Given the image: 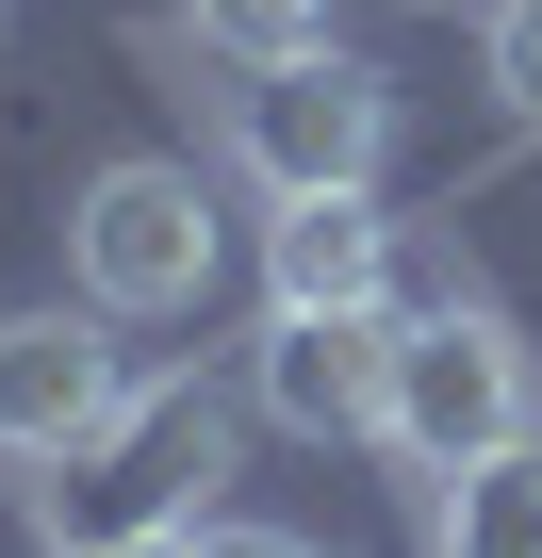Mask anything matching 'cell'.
<instances>
[{"label": "cell", "instance_id": "6da1fadb", "mask_svg": "<svg viewBox=\"0 0 542 558\" xmlns=\"http://www.w3.org/2000/svg\"><path fill=\"white\" fill-rule=\"evenodd\" d=\"M526 427H542V362H526V329L493 296H444V313L395 329V411H378L395 476H460V460H493Z\"/></svg>", "mask_w": 542, "mask_h": 558}, {"label": "cell", "instance_id": "8fae6325", "mask_svg": "<svg viewBox=\"0 0 542 558\" xmlns=\"http://www.w3.org/2000/svg\"><path fill=\"white\" fill-rule=\"evenodd\" d=\"M67 558H197V525H99V542H67Z\"/></svg>", "mask_w": 542, "mask_h": 558}, {"label": "cell", "instance_id": "ba28073f", "mask_svg": "<svg viewBox=\"0 0 542 558\" xmlns=\"http://www.w3.org/2000/svg\"><path fill=\"white\" fill-rule=\"evenodd\" d=\"M411 509H427V558H542V427L460 476H411Z\"/></svg>", "mask_w": 542, "mask_h": 558}, {"label": "cell", "instance_id": "277c9868", "mask_svg": "<svg viewBox=\"0 0 542 558\" xmlns=\"http://www.w3.org/2000/svg\"><path fill=\"white\" fill-rule=\"evenodd\" d=\"M214 181L197 165H99L83 197H67V279L116 313V329H165V313H197L214 296Z\"/></svg>", "mask_w": 542, "mask_h": 558}, {"label": "cell", "instance_id": "7c38bea8", "mask_svg": "<svg viewBox=\"0 0 542 558\" xmlns=\"http://www.w3.org/2000/svg\"><path fill=\"white\" fill-rule=\"evenodd\" d=\"M197 558H313L297 525H197Z\"/></svg>", "mask_w": 542, "mask_h": 558}, {"label": "cell", "instance_id": "5b68a950", "mask_svg": "<svg viewBox=\"0 0 542 558\" xmlns=\"http://www.w3.org/2000/svg\"><path fill=\"white\" fill-rule=\"evenodd\" d=\"M116 411H132V362H116V313L99 296L0 313V460H17V476H67Z\"/></svg>", "mask_w": 542, "mask_h": 558}, {"label": "cell", "instance_id": "52a82bcc", "mask_svg": "<svg viewBox=\"0 0 542 558\" xmlns=\"http://www.w3.org/2000/svg\"><path fill=\"white\" fill-rule=\"evenodd\" d=\"M263 296L280 313H378L395 296V214L378 197H263Z\"/></svg>", "mask_w": 542, "mask_h": 558}, {"label": "cell", "instance_id": "9c48e42d", "mask_svg": "<svg viewBox=\"0 0 542 558\" xmlns=\"http://www.w3.org/2000/svg\"><path fill=\"white\" fill-rule=\"evenodd\" d=\"M197 17V50H230V66H280V50H329V0H181Z\"/></svg>", "mask_w": 542, "mask_h": 558}, {"label": "cell", "instance_id": "8992f818", "mask_svg": "<svg viewBox=\"0 0 542 558\" xmlns=\"http://www.w3.org/2000/svg\"><path fill=\"white\" fill-rule=\"evenodd\" d=\"M246 411L280 427V444H378V411H395V296L378 313H280V296H263Z\"/></svg>", "mask_w": 542, "mask_h": 558}, {"label": "cell", "instance_id": "7a4b0ae2", "mask_svg": "<svg viewBox=\"0 0 542 558\" xmlns=\"http://www.w3.org/2000/svg\"><path fill=\"white\" fill-rule=\"evenodd\" d=\"M214 148H230L246 197H378V165H395V83L346 66V50H280V66L230 83Z\"/></svg>", "mask_w": 542, "mask_h": 558}, {"label": "cell", "instance_id": "4fadbf2b", "mask_svg": "<svg viewBox=\"0 0 542 558\" xmlns=\"http://www.w3.org/2000/svg\"><path fill=\"white\" fill-rule=\"evenodd\" d=\"M427 17H444V0H427Z\"/></svg>", "mask_w": 542, "mask_h": 558}, {"label": "cell", "instance_id": "30bf717a", "mask_svg": "<svg viewBox=\"0 0 542 558\" xmlns=\"http://www.w3.org/2000/svg\"><path fill=\"white\" fill-rule=\"evenodd\" d=\"M477 83H493L509 132H542V0H493L477 17Z\"/></svg>", "mask_w": 542, "mask_h": 558}, {"label": "cell", "instance_id": "3957f363", "mask_svg": "<svg viewBox=\"0 0 542 558\" xmlns=\"http://www.w3.org/2000/svg\"><path fill=\"white\" fill-rule=\"evenodd\" d=\"M214 476H230V411H214L197 378H132V411H116L67 476H17V493H34V525H50V558H67V542H99V525H214Z\"/></svg>", "mask_w": 542, "mask_h": 558}]
</instances>
